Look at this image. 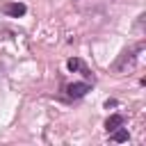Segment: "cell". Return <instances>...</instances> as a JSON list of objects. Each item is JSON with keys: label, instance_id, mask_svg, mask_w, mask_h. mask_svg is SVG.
<instances>
[{"label": "cell", "instance_id": "cell-1", "mask_svg": "<svg viewBox=\"0 0 146 146\" xmlns=\"http://www.w3.org/2000/svg\"><path fill=\"white\" fill-rule=\"evenodd\" d=\"M144 41H139V43H135V46H130V48H123L121 50V55H119V59L112 64V71H125V68H130V66H135V62H137V55L144 50Z\"/></svg>", "mask_w": 146, "mask_h": 146}, {"label": "cell", "instance_id": "cell-2", "mask_svg": "<svg viewBox=\"0 0 146 146\" xmlns=\"http://www.w3.org/2000/svg\"><path fill=\"white\" fill-rule=\"evenodd\" d=\"M64 91H66L68 100H78V98L87 96V91H91V84L89 82H71V84H64Z\"/></svg>", "mask_w": 146, "mask_h": 146}, {"label": "cell", "instance_id": "cell-3", "mask_svg": "<svg viewBox=\"0 0 146 146\" xmlns=\"http://www.w3.org/2000/svg\"><path fill=\"white\" fill-rule=\"evenodd\" d=\"M2 11H5L7 16H11V18H21V16H25L27 7H25L23 2H7V5L2 7Z\"/></svg>", "mask_w": 146, "mask_h": 146}, {"label": "cell", "instance_id": "cell-4", "mask_svg": "<svg viewBox=\"0 0 146 146\" xmlns=\"http://www.w3.org/2000/svg\"><path fill=\"white\" fill-rule=\"evenodd\" d=\"M66 68H68V71H80V73H82V75H84L87 80H89V78L94 80V75H91V71H89V68L84 66V62H82L80 57H71V59L66 62Z\"/></svg>", "mask_w": 146, "mask_h": 146}, {"label": "cell", "instance_id": "cell-5", "mask_svg": "<svg viewBox=\"0 0 146 146\" xmlns=\"http://www.w3.org/2000/svg\"><path fill=\"white\" fill-rule=\"evenodd\" d=\"M123 123H125V116H123V114H110V116L105 119V130H107V132H112V130L121 128Z\"/></svg>", "mask_w": 146, "mask_h": 146}, {"label": "cell", "instance_id": "cell-6", "mask_svg": "<svg viewBox=\"0 0 146 146\" xmlns=\"http://www.w3.org/2000/svg\"><path fill=\"white\" fill-rule=\"evenodd\" d=\"M110 139H112V141H116V144H123V141H128V139H130V135H128V130L121 125V128H116V130H112V132H110Z\"/></svg>", "mask_w": 146, "mask_h": 146}, {"label": "cell", "instance_id": "cell-7", "mask_svg": "<svg viewBox=\"0 0 146 146\" xmlns=\"http://www.w3.org/2000/svg\"><path fill=\"white\" fill-rule=\"evenodd\" d=\"M114 105H116V100H105V107H107V110H110V107H114Z\"/></svg>", "mask_w": 146, "mask_h": 146}]
</instances>
